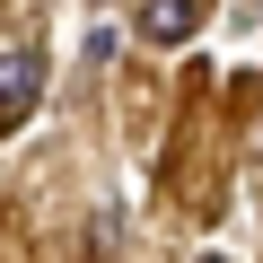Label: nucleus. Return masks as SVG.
I'll list each match as a JSON object with an SVG mask.
<instances>
[{"label":"nucleus","mask_w":263,"mask_h":263,"mask_svg":"<svg viewBox=\"0 0 263 263\" xmlns=\"http://www.w3.org/2000/svg\"><path fill=\"white\" fill-rule=\"evenodd\" d=\"M35 97H44V53L35 44H18V53H0V141L35 114Z\"/></svg>","instance_id":"f257e3e1"},{"label":"nucleus","mask_w":263,"mask_h":263,"mask_svg":"<svg viewBox=\"0 0 263 263\" xmlns=\"http://www.w3.org/2000/svg\"><path fill=\"white\" fill-rule=\"evenodd\" d=\"M193 27H202V0H149L141 9V44H158V53L193 44Z\"/></svg>","instance_id":"f03ea898"},{"label":"nucleus","mask_w":263,"mask_h":263,"mask_svg":"<svg viewBox=\"0 0 263 263\" xmlns=\"http://www.w3.org/2000/svg\"><path fill=\"white\" fill-rule=\"evenodd\" d=\"M202 263H228V254H202Z\"/></svg>","instance_id":"7ed1b4c3"}]
</instances>
